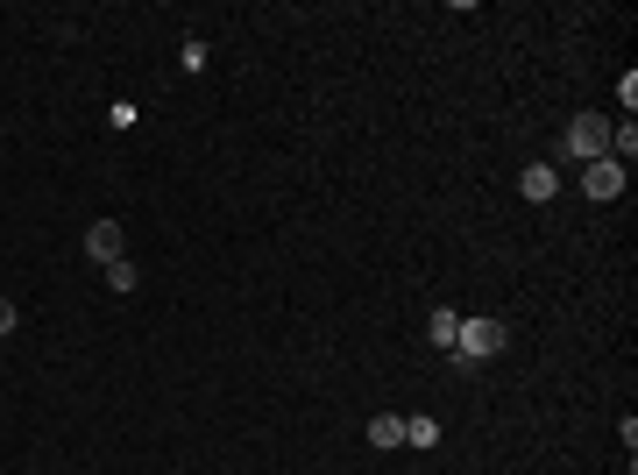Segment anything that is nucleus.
I'll use <instances>...</instances> for the list:
<instances>
[{
  "instance_id": "f257e3e1",
  "label": "nucleus",
  "mask_w": 638,
  "mask_h": 475,
  "mask_svg": "<svg viewBox=\"0 0 638 475\" xmlns=\"http://www.w3.org/2000/svg\"><path fill=\"white\" fill-rule=\"evenodd\" d=\"M490 355H504V320H461V334H454V362L475 369V362H490Z\"/></svg>"
},
{
  "instance_id": "f03ea898",
  "label": "nucleus",
  "mask_w": 638,
  "mask_h": 475,
  "mask_svg": "<svg viewBox=\"0 0 638 475\" xmlns=\"http://www.w3.org/2000/svg\"><path fill=\"white\" fill-rule=\"evenodd\" d=\"M561 156H575V164H596V156H610V121H603V114H575L568 135H561Z\"/></svg>"
},
{
  "instance_id": "7ed1b4c3",
  "label": "nucleus",
  "mask_w": 638,
  "mask_h": 475,
  "mask_svg": "<svg viewBox=\"0 0 638 475\" xmlns=\"http://www.w3.org/2000/svg\"><path fill=\"white\" fill-rule=\"evenodd\" d=\"M86 256H93L100 270L128 256V234H121V220H93V227H86Z\"/></svg>"
},
{
  "instance_id": "20e7f679",
  "label": "nucleus",
  "mask_w": 638,
  "mask_h": 475,
  "mask_svg": "<svg viewBox=\"0 0 638 475\" xmlns=\"http://www.w3.org/2000/svg\"><path fill=\"white\" fill-rule=\"evenodd\" d=\"M582 192H589V199H617V192H624V164H617V156L582 164Z\"/></svg>"
},
{
  "instance_id": "39448f33",
  "label": "nucleus",
  "mask_w": 638,
  "mask_h": 475,
  "mask_svg": "<svg viewBox=\"0 0 638 475\" xmlns=\"http://www.w3.org/2000/svg\"><path fill=\"white\" fill-rule=\"evenodd\" d=\"M518 199H532V206L561 199V171H553V164H525V171H518Z\"/></svg>"
},
{
  "instance_id": "423d86ee",
  "label": "nucleus",
  "mask_w": 638,
  "mask_h": 475,
  "mask_svg": "<svg viewBox=\"0 0 638 475\" xmlns=\"http://www.w3.org/2000/svg\"><path fill=\"white\" fill-rule=\"evenodd\" d=\"M454 334H461V312H447V305H440L433 320H426V341H433V348H454Z\"/></svg>"
},
{
  "instance_id": "0eeeda50",
  "label": "nucleus",
  "mask_w": 638,
  "mask_h": 475,
  "mask_svg": "<svg viewBox=\"0 0 638 475\" xmlns=\"http://www.w3.org/2000/svg\"><path fill=\"white\" fill-rule=\"evenodd\" d=\"M369 447H405V419H397V412L369 419Z\"/></svg>"
},
{
  "instance_id": "6e6552de",
  "label": "nucleus",
  "mask_w": 638,
  "mask_h": 475,
  "mask_svg": "<svg viewBox=\"0 0 638 475\" xmlns=\"http://www.w3.org/2000/svg\"><path fill=\"white\" fill-rule=\"evenodd\" d=\"M135 284H142V270H135L128 256H121V263H107V291H114V298H128Z\"/></svg>"
},
{
  "instance_id": "1a4fd4ad",
  "label": "nucleus",
  "mask_w": 638,
  "mask_h": 475,
  "mask_svg": "<svg viewBox=\"0 0 638 475\" xmlns=\"http://www.w3.org/2000/svg\"><path fill=\"white\" fill-rule=\"evenodd\" d=\"M610 156L631 171V156H638V128H631V121H624V128H610Z\"/></svg>"
},
{
  "instance_id": "9d476101",
  "label": "nucleus",
  "mask_w": 638,
  "mask_h": 475,
  "mask_svg": "<svg viewBox=\"0 0 638 475\" xmlns=\"http://www.w3.org/2000/svg\"><path fill=\"white\" fill-rule=\"evenodd\" d=\"M405 447H440V419H405Z\"/></svg>"
},
{
  "instance_id": "9b49d317",
  "label": "nucleus",
  "mask_w": 638,
  "mask_h": 475,
  "mask_svg": "<svg viewBox=\"0 0 638 475\" xmlns=\"http://www.w3.org/2000/svg\"><path fill=\"white\" fill-rule=\"evenodd\" d=\"M15 327H22V305H15V298H0V341H8Z\"/></svg>"
}]
</instances>
